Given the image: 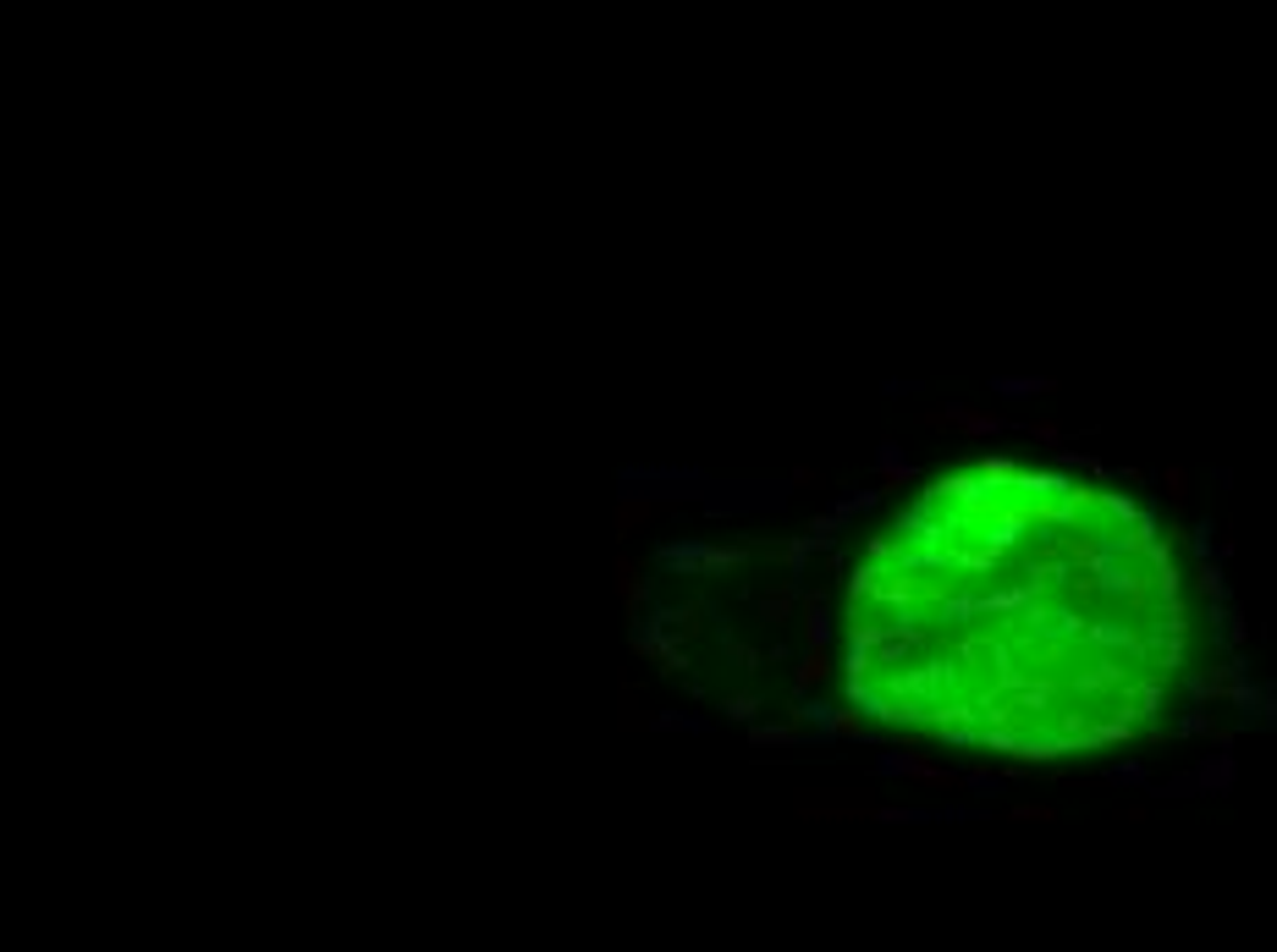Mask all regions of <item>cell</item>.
I'll return each mask as SVG.
<instances>
[{
  "mask_svg": "<svg viewBox=\"0 0 1277 952\" xmlns=\"http://www.w3.org/2000/svg\"><path fill=\"white\" fill-rule=\"evenodd\" d=\"M1184 666L1162 529L1117 490L980 463L925 485L842 595L859 716L947 749L1068 760L1140 738Z\"/></svg>",
  "mask_w": 1277,
  "mask_h": 952,
  "instance_id": "cell-1",
  "label": "cell"
}]
</instances>
